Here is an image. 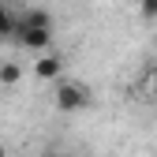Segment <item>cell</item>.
<instances>
[{
    "label": "cell",
    "instance_id": "cell-5",
    "mask_svg": "<svg viewBox=\"0 0 157 157\" xmlns=\"http://www.w3.org/2000/svg\"><path fill=\"white\" fill-rule=\"evenodd\" d=\"M4 37H15V15L0 8V41H4Z\"/></svg>",
    "mask_w": 157,
    "mask_h": 157
},
{
    "label": "cell",
    "instance_id": "cell-6",
    "mask_svg": "<svg viewBox=\"0 0 157 157\" xmlns=\"http://www.w3.org/2000/svg\"><path fill=\"white\" fill-rule=\"evenodd\" d=\"M142 86H146V94H150V97H157V67H150V71H146Z\"/></svg>",
    "mask_w": 157,
    "mask_h": 157
},
{
    "label": "cell",
    "instance_id": "cell-4",
    "mask_svg": "<svg viewBox=\"0 0 157 157\" xmlns=\"http://www.w3.org/2000/svg\"><path fill=\"white\" fill-rule=\"evenodd\" d=\"M19 78H23V67H19L15 60H8V64H0V86H15Z\"/></svg>",
    "mask_w": 157,
    "mask_h": 157
},
{
    "label": "cell",
    "instance_id": "cell-8",
    "mask_svg": "<svg viewBox=\"0 0 157 157\" xmlns=\"http://www.w3.org/2000/svg\"><path fill=\"white\" fill-rule=\"evenodd\" d=\"M0 157H8V150H4V146H0Z\"/></svg>",
    "mask_w": 157,
    "mask_h": 157
},
{
    "label": "cell",
    "instance_id": "cell-3",
    "mask_svg": "<svg viewBox=\"0 0 157 157\" xmlns=\"http://www.w3.org/2000/svg\"><path fill=\"white\" fill-rule=\"evenodd\" d=\"M60 71H64V64H60V56H52V52L37 56V64H34V75L37 78H60Z\"/></svg>",
    "mask_w": 157,
    "mask_h": 157
},
{
    "label": "cell",
    "instance_id": "cell-1",
    "mask_svg": "<svg viewBox=\"0 0 157 157\" xmlns=\"http://www.w3.org/2000/svg\"><path fill=\"white\" fill-rule=\"evenodd\" d=\"M15 41L23 45V49L45 52V49L52 45V23H49V11L34 8V11L15 15Z\"/></svg>",
    "mask_w": 157,
    "mask_h": 157
},
{
    "label": "cell",
    "instance_id": "cell-2",
    "mask_svg": "<svg viewBox=\"0 0 157 157\" xmlns=\"http://www.w3.org/2000/svg\"><path fill=\"white\" fill-rule=\"evenodd\" d=\"M56 109L60 112H82L90 109V90L75 78H60L56 82Z\"/></svg>",
    "mask_w": 157,
    "mask_h": 157
},
{
    "label": "cell",
    "instance_id": "cell-7",
    "mask_svg": "<svg viewBox=\"0 0 157 157\" xmlns=\"http://www.w3.org/2000/svg\"><path fill=\"white\" fill-rule=\"evenodd\" d=\"M139 11L142 19H157V0H139Z\"/></svg>",
    "mask_w": 157,
    "mask_h": 157
}]
</instances>
